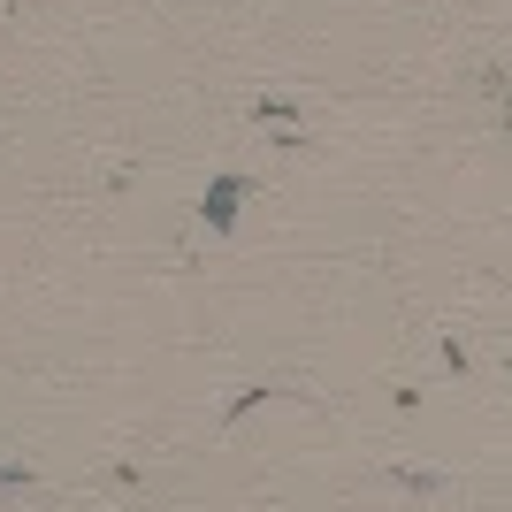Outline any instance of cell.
Here are the masks:
<instances>
[{"mask_svg": "<svg viewBox=\"0 0 512 512\" xmlns=\"http://www.w3.org/2000/svg\"><path fill=\"white\" fill-rule=\"evenodd\" d=\"M237 207H245V176H214L207 192H199V230L230 237L237 230Z\"/></svg>", "mask_w": 512, "mask_h": 512, "instance_id": "obj_1", "label": "cell"}, {"mask_svg": "<svg viewBox=\"0 0 512 512\" xmlns=\"http://www.w3.org/2000/svg\"><path fill=\"white\" fill-rule=\"evenodd\" d=\"M0 482H31V474H23V467H8V459H0Z\"/></svg>", "mask_w": 512, "mask_h": 512, "instance_id": "obj_2", "label": "cell"}]
</instances>
